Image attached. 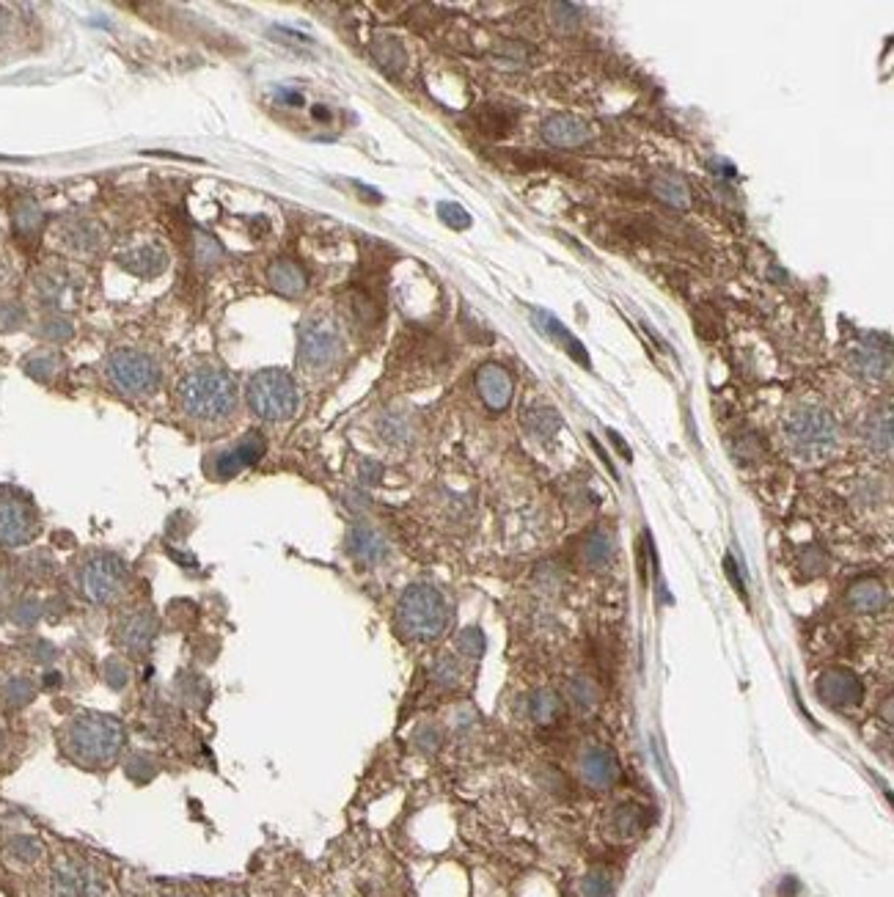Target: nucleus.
<instances>
[{"mask_svg":"<svg viewBox=\"0 0 894 897\" xmlns=\"http://www.w3.org/2000/svg\"><path fill=\"white\" fill-rule=\"evenodd\" d=\"M267 281H270L273 292L284 295V298H298V295H303L306 287H309L306 270L300 267V262L289 259V256H281L276 262H270V267H267Z\"/></svg>","mask_w":894,"mask_h":897,"instance_id":"18","label":"nucleus"},{"mask_svg":"<svg viewBox=\"0 0 894 897\" xmlns=\"http://www.w3.org/2000/svg\"><path fill=\"white\" fill-rule=\"evenodd\" d=\"M64 243L69 245V251L75 254H97L105 243V232H102L100 223L94 221H75L69 223L67 232H64Z\"/></svg>","mask_w":894,"mask_h":897,"instance_id":"23","label":"nucleus"},{"mask_svg":"<svg viewBox=\"0 0 894 897\" xmlns=\"http://www.w3.org/2000/svg\"><path fill=\"white\" fill-rule=\"evenodd\" d=\"M56 366L58 364L53 355H36V358H31V361L25 364V369H28V375L36 377V380H47V377L56 372Z\"/></svg>","mask_w":894,"mask_h":897,"instance_id":"41","label":"nucleus"},{"mask_svg":"<svg viewBox=\"0 0 894 897\" xmlns=\"http://www.w3.org/2000/svg\"><path fill=\"white\" fill-rule=\"evenodd\" d=\"M157 633V617L149 609H135L116 625V642L127 653H144Z\"/></svg>","mask_w":894,"mask_h":897,"instance_id":"14","label":"nucleus"},{"mask_svg":"<svg viewBox=\"0 0 894 897\" xmlns=\"http://www.w3.org/2000/svg\"><path fill=\"white\" fill-rule=\"evenodd\" d=\"M784 438L795 457L806 463H820L837 452L839 424L826 408L804 405L784 419Z\"/></svg>","mask_w":894,"mask_h":897,"instance_id":"3","label":"nucleus"},{"mask_svg":"<svg viewBox=\"0 0 894 897\" xmlns=\"http://www.w3.org/2000/svg\"><path fill=\"white\" fill-rule=\"evenodd\" d=\"M372 53H375V61L386 69L388 75H399V72L405 69V61H408L402 45H399L397 39H391V36L377 39L375 45H372Z\"/></svg>","mask_w":894,"mask_h":897,"instance_id":"29","label":"nucleus"},{"mask_svg":"<svg viewBox=\"0 0 894 897\" xmlns=\"http://www.w3.org/2000/svg\"><path fill=\"white\" fill-rule=\"evenodd\" d=\"M182 413L193 421H223L237 410V383L221 366H196L177 386Z\"/></svg>","mask_w":894,"mask_h":897,"instance_id":"2","label":"nucleus"},{"mask_svg":"<svg viewBox=\"0 0 894 897\" xmlns=\"http://www.w3.org/2000/svg\"><path fill=\"white\" fill-rule=\"evenodd\" d=\"M174 897H188V895H174Z\"/></svg>","mask_w":894,"mask_h":897,"instance_id":"46","label":"nucleus"},{"mask_svg":"<svg viewBox=\"0 0 894 897\" xmlns=\"http://www.w3.org/2000/svg\"><path fill=\"white\" fill-rule=\"evenodd\" d=\"M221 256H223L221 243H218L212 234L201 232V229H196V232H193V259H196V265L199 267L218 265V262H221Z\"/></svg>","mask_w":894,"mask_h":897,"instance_id":"32","label":"nucleus"},{"mask_svg":"<svg viewBox=\"0 0 894 897\" xmlns=\"http://www.w3.org/2000/svg\"><path fill=\"white\" fill-rule=\"evenodd\" d=\"M457 650L468 658H479V655L485 653V636L482 631H476V628H468V631L460 633V639H457Z\"/></svg>","mask_w":894,"mask_h":897,"instance_id":"39","label":"nucleus"},{"mask_svg":"<svg viewBox=\"0 0 894 897\" xmlns=\"http://www.w3.org/2000/svg\"><path fill=\"white\" fill-rule=\"evenodd\" d=\"M6 856L20 867H31L45 856V845L31 834H14L12 840L6 842Z\"/></svg>","mask_w":894,"mask_h":897,"instance_id":"28","label":"nucleus"},{"mask_svg":"<svg viewBox=\"0 0 894 897\" xmlns=\"http://www.w3.org/2000/svg\"><path fill=\"white\" fill-rule=\"evenodd\" d=\"M58 741L72 763L100 771L119 760L124 749V727L108 713H78L61 727Z\"/></svg>","mask_w":894,"mask_h":897,"instance_id":"1","label":"nucleus"},{"mask_svg":"<svg viewBox=\"0 0 894 897\" xmlns=\"http://www.w3.org/2000/svg\"><path fill=\"white\" fill-rule=\"evenodd\" d=\"M166 265H168L166 251H160L155 245H141V248H133V251L122 254V267L124 270H130L133 276L155 278L166 270Z\"/></svg>","mask_w":894,"mask_h":897,"instance_id":"21","label":"nucleus"},{"mask_svg":"<svg viewBox=\"0 0 894 897\" xmlns=\"http://www.w3.org/2000/svg\"><path fill=\"white\" fill-rule=\"evenodd\" d=\"M449 620H452L449 603L430 584H413L402 592L397 603V625L408 639L432 642L446 633Z\"/></svg>","mask_w":894,"mask_h":897,"instance_id":"4","label":"nucleus"},{"mask_svg":"<svg viewBox=\"0 0 894 897\" xmlns=\"http://www.w3.org/2000/svg\"><path fill=\"white\" fill-rule=\"evenodd\" d=\"M34 691L36 688L31 680H25V677H14V680H9V683H6V688H3V699H6L12 708H23V705H28V702L34 699Z\"/></svg>","mask_w":894,"mask_h":897,"instance_id":"34","label":"nucleus"},{"mask_svg":"<svg viewBox=\"0 0 894 897\" xmlns=\"http://www.w3.org/2000/svg\"><path fill=\"white\" fill-rule=\"evenodd\" d=\"M570 697H573V702L581 710H592L597 702L595 683H589V680H573V683H570Z\"/></svg>","mask_w":894,"mask_h":897,"instance_id":"38","label":"nucleus"},{"mask_svg":"<svg viewBox=\"0 0 894 897\" xmlns=\"http://www.w3.org/2000/svg\"><path fill=\"white\" fill-rule=\"evenodd\" d=\"M864 441L875 455H889V449H892V413L889 410L872 413L864 427Z\"/></svg>","mask_w":894,"mask_h":897,"instance_id":"25","label":"nucleus"},{"mask_svg":"<svg viewBox=\"0 0 894 897\" xmlns=\"http://www.w3.org/2000/svg\"><path fill=\"white\" fill-rule=\"evenodd\" d=\"M523 427L529 432L531 438H537V441H551L553 435L559 432L562 427V419H559V413L553 408H531L526 410V416H523Z\"/></svg>","mask_w":894,"mask_h":897,"instance_id":"26","label":"nucleus"},{"mask_svg":"<svg viewBox=\"0 0 894 897\" xmlns=\"http://www.w3.org/2000/svg\"><path fill=\"white\" fill-rule=\"evenodd\" d=\"M578 892L581 897H611L614 895V878L608 870H589V873L581 878V884H578Z\"/></svg>","mask_w":894,"mask_h":897,"instance_id":"33","label":"nucleus"},{"mask_svg":"<svg viewBox=\"0 0 894 897\" xmlns=\"http://www.w3.org/2000/svg\"><path fill=\"white\" fill-rule=\"evenodd\" d=\"M127 669H124V664H119V661H116V658H111V664H108V683H111L113 688H122V686H127Z\"/></svg>","mask_w":894,"mask_h":897,"instance_id":"44","label":"nucleus"},{"mask_svg":"<svg viewBox=\"0 0 894 897\" xmlns=\"http://www.w3.org/2000/svg\"><path fill=\"white\" fill-rule=\"evenodd\" d=\"M130 573L119 556L113 554H89L78 567V589L83 598L94 606H111L122 598L127 589Z\"/></svg>","mask_w":894,"mask_h":897,"instance_id":"6","label":"nucleus"},{"mask_svg":"<svg viewBox=\"0 0 894 897\" xmlns=\"http://www.w3.org/2000/svg\"><path fill=\"white\" fill-rule=\"evenodd\" d=\"M39 534V515L20 490L0 488V548H25Z\"/></svg>","mask_w":894,"mask_h":897,"instance_id":"8","label":"nucleus"},{"mask_svg":"<svg viewBox=\"0 0 894 897\" xmlns=\"http://www.w3.org/2000/svg\"><path fill=\"white\" fill-rule=\"evenodd\" d=\"M265 438L259 435V432H248L243 441L237 443L234 449L229 452H223L218 460H215V474L221 479H232L237 477L243 468L254 466L259 457L265 455Z\"/></svg>","mask_w":894,"mask_h":897,"instance_id":"15","label":"nucleus"},{"mask_svg":"<svg viewBox=\"0 0 894 897\" xmlns=\"http://www.w3.org/2000/svg\"><path fill=\"white\" fill-rule=\"evenodd\" d=\"M848 600L850 606L861 614H878V611L886 606V587H883V581L878 578H859V581H853L848 589Z\"/></svg>","mask_w":894,"mask_h":897,"instance_id":"22","label":"nucleus"},{"mask_svg":"<svg viewBox=\"0 0 894 897\" xmlns=\"http://www.w3.org/2000/svg\"><path fill=\"white\" fill-rule=\"evenodd\" d=\"M23 320H25L23 306H17V303L0 306V328H17V325H23Z\"/></svg>","mask_w":894,"mask_h":897,"instance_id":"43","label":"nucleus"},{"mask_svg":"<svg viewBox=\"0 0 894 897\" xmlns=\"http://www.w3.org/2000/svg\"><path fill=\"white\" fill-rule=\"evenodd\" d=\"M652 193L672 207H688V201H691L688 182L680 174H658L652 179Z\"/></svg>","mask_w":894,"mask_h":897,"instance_id":"27","label":"nucleus"},{"mask_svg":"<svg viewBox=\"0 0 894 897\" xmlns=\"http://www.w3.org/2000/svg\"><path fill=\"white\" fill-rule=\"evenodd\" d=\"M39 295L47 300V303H58L61 295H64V289H67V278L61 276V273H47V276L39 278Z\"/></svg>","mask_w":894,"mask_h":897,"instance_id":"36","label":"nucleus"},{"mask_svg":"<svg viewBox=\"0 0 894 897\" xmlns=\"http://www.w3.org/2000/svg\"><path fill=\"white\" fill-rule=\"evenodd\" d=\"M50 889L56 897H108V878L91 862L64 856L50 870Z\"/></svg>","mask_w":894,"mask_h":897,"instance_id":"9","label":"nucleus"},{"mask_svg":"<svg viewBox=\"0 0 894 897\" xmlns=\"http://www.w3.org/2000/svg\"><path fill=\"white\" fill-rule=\"evenodd\" d=\"M614 556V543L606 532H592L584 543V562L589 567H606Z\"/></svg>","mask_w":894,"mask_h":897,"instance_id":"31","label":"nucleus"},{"mask_svg":"<svg viewBox=\"0 0 894 897\" xmlns=\"http://www.w3.org/2000/svg\"><path fill=\"white\" fill-rule=\"evenodd\" d=\"M380 474H383V468H380V466H372V463H366V466H364V479H366V482H377V479H380Z\"/></svg>","mask_w":894,"mask_h":897,"instance_id":"45","label":"nucleus"},{"mask_svg":"<svg viewBox=\"0 0 894 897\" xmlns=\"http://www.w3.org/2000/svg\"><path fill=\"white\" fill-rule=\"evenodd\" d=\"M248 405L259 419L287 421L298 410V386L287 369H262L248 380Z\"/></svg>","mask_w":894,"mask_h":897,"instance_id":"5","label":"nucleus"},{"mask_svg":"<svg viewBox=\"0 0 894 897\" xmlns=\"http://www.w3.org/2000/svg\"><path fill=\"white\" fill-rule=\"evenodd\" d=\"M650 823V812L641 807V804H619L617 809H611V815L606 818V834L608 840L614 842H630L644 834Z\"/></svg>","mask_w":894,"mask_h":897,"instance_id":"16","label":"nucleus"},{"mask_svg":"<svg viewBox=\"0 0 894 897\" xmlns=\"http://www.w3.org/2000/svg\"><path fill=\"white\" fill-rule=\"evenodd\" d=\"M529 713L537 724H556L564 713V699L551 688H540L529 697Z\"/></svg>","mask_w":894,"mask_h":897,"instance_id":"24","label":"nucleus"},{"mask_svg":"<svg viewBox=\"0 0 894 897\" xmlns=\"http://www.w3.org/2000/svg\"><path fill=\"white\" fill-rule=\"evenodd\" d=\"M42 333H45V339H50V342H67V339H72L75 331H72V325L64 317H50L42 325Z\"/></svg>","mask_w":894,"mask_h":897,"instance_id":"40","label":"nucleus"},{"mask_svg":"<svg viewBox=\"0 0 894 897\" xmlns=\"http://www.w3.org/2000/svg\"><path fill=\"white\" fill-rule=\"evenodd\" d=\"M578 774L589 787L608 790L611 785H617L619 779L617 757L608 746H586L578 757Z\"/></svg>","mask_w":894,"mask_h":897,"instance_id":"12","label":"nucleus"},{"mask_svg":"<svg viewBox=\"0 0 894 897\" xmlns=\"http://www.w3.org/2000/svg\"><path fill=\"white\" fill-rule=\"evenodd\" d=\"M105 375L111 380V386L127 397H146V394H155L160 386V369H157L155 358L141 350H130V347L111 353L108 364H105Z\"/></svg>","mask_w":894,"mask_h":897,"instance_id":"7","label":"nucleus"},{"mask_svg":"<svg viewBox=\"0 0 894 897\" xmlns=\"http://www.w3.org/2000/svg\"><path fill=\"white\" fill-rule=\"evenodd\" d=\"M850 364L859 372L861 377H870V380H881V377L889 375L892 369V353L881 347V344H859L853 353H850Z\"/></svg>","mask_w":894,"mask_h":897,"instance_id":"20","label":"nucleus"},{"mask_svg":"<svg viewBox=\"0 0 894 897\" xmlns=\"http://www.w3.org/2000/svg\"><path fill=\"white\" fill-rule=\"evenodd\" d=\"M512 122H515V116H512V113L498 111V108H487V111H482V116H479L482 130L490 135L509 133V130H512Z\"/></svg>","mask_w":894,"mask_h":897,"instance_id":"35","label":"nucleus"},{"mask_svg":"<svg viewBox=\"0 0 894 897\" xmlns=\"http://www.w3.org/2000/svg\"><path fill=\"white\" fill-rule=\"evenodd\" d=\"M342 350V333L333 320H309L303 322L298 336V358L300 364L309 369H325L336 361Z\"/></svg>","mask_w":894,"mask_h":897,"instance_id":"10","label":"nucleus"},{"mask_svg":"<svg viewBox=\"0 0 894 897\" xmlns=\"http://www.w3.org/2000/svg\"><path fill=\"white\" fill-rule=\"evenodd\" d=\"M817 694L826 702L828 708L848 710L856 708L864 697L861 680L850 669H826L820 680H817Z\"/></svg>","mask_w":894,"mask_h":897,"instance_id":"11","label":"nucleus"},{"mask_svg":"<svg viewBox=\"0 0 894 897\" xmlns=\"http://www.w3.org/2000/svg\"><path fill=\"white\" fill-rule=\"evenodd\" d=\"M347 551L353 559H358L361 565H377L383 562L388 554V543L383 534L372 529V526H353L350 534H347Z\"/></svg>","mask_w":894,"mask_h":897,"instance_id":"19","label":"nucleus"},{"mask_svg":"<svg viewBox=\"0 0 894 897\" xmlns=\"http://www.w3.org/2000/svg\"><path fill=\"white\" fill-rule=\"evenodd\" d=\"M12 221L14 229L20 234H36L42 229V223H45V215H42V210H39V204L34 199H20L14 204Z\"/></svg>","mask_w":894,"mask_h":897,"instance_id":"30","label":"nucleus"},{"mask_svg":"<svg viewBox=\"0 0 894 897\" xmlns=\"http://www.w3.org/2000/svg\"><path fill=\"white\" fill-rule=\"evenodd\" d=\"M438 215H441L443 221L454 226V229H465V226H471V218H468V212L463 207H457V204H441L438 207Z\"/></svg>","mask_w":894,"mask_h":897,"instance_id":"42","label":"nucleus"},{"mask_svg":"<svg viewBox=\"0 0 894 897\" xmlns=\"http://www.w3.org/2000/svg\"><path fill=\"white\" fill-rule=\"evenodd\" d=\"M476 391H479V397H482L487 408L493 413H501L512 402L515 383H512V375L501 364H485L479 366V372H476Z\"/></svg>","mask_w":894,"mask_h":897,"instance_id":"13","label":"nucleus"},{"mask_svg":"<svg viewBox=\"0 0 894 897\" xmlns=\"http://www.w3.org/2000/svg\"><path fill=\"white\" fill-rule=\"evenodd\" d=\"M432 677H435L438 686L452 688L460 683V666L454 664V658H438L432 666Z\"/></svg>","mask_w":894,"mask_h":897,"instance_id":"37","label":"nucleus"},{"mask_svg":"<svg viewBox=\"0 0 894 897\" xmlns=\"http://www.w3.org/2000/svg\"><path fill=\"white\" fill-rule=\"evenodd\" d=\"M542 138L551 146H559V149H575V146H584L592 138V130H589V124L575 119V116L556 113V116L542 122Z\"/></svg>","mask_w":894,"mask_h":897,"instance_id":"17","label":"nucleus"}]
</instances>
